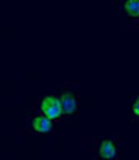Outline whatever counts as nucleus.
I'll use <instances>...</instances> for the list:
<instances>
[{"label":"nucleus","mask_w":139,"mask_h":160,"mask_svg":"<svg viewBox=\"0 0 139 160\" xmlns=\"http://www.w3.org/2000/svg\"><path fill=\"white\" fill-rule=\"evenodd\" d=\"M39 110H41L42 114L47 116L52 120H58L64 114L60 96H56V95H47V96L42 98L41 104H39Z\"/></svg>","instance_id":"f257e3e1"},{"label":"nucleus","mask_w":139,"mask_h":160,"mask_svg":"<svg viewBox=\"0 0 139 160\" xmlns=\"http://www.w3.org/2000/svg\"><path fill=\"white\" fill-rule=\"evenodd\" d=\"M31 127L36 134H47L52 131V118L45 114H39L31 118Z\"/></svg>","instance_id":"f03ea898"},{"label":"nucleus","mask_w":139,"mask_h":160,"mask_svg":"<svg viewBox=\"0 0 139 160\" xmlns=\"http://www.w3.org/2000/svg\"><path fill=\"white\" fill-rule=\"evenodd\" d=\"M61 100V107H63V113L66 116H71L77 112L78 109V103H77L75 95H72L71 92H64L60 95Z\"/></svg>","instance_id":"7ed1b4c3"},{"label":"nucleus","mask_w":139,"mask_h":160,"mask_svg":"<svg viewBox=\"0 0 139 160\" xmlns=\"http://www.w3.org/2000/svg\"><path fill=\"white\" fill-rule=\"evenodd\" d=\"M117 155V148H116V143L110 139H104L100 142V146H99V156L102 159H106V160H110V159H114Z\"/></svg>","instance_id":"20e7f679"},{"label":"nucleus","mask_w":139,"mask_h":160,"mask_svg":"<svg viewBox=\"0 0 139 160\" xmlns=\"http://www.w3.org/2000/svg\"><path fill=\"white\" fill-rule=\"evenodd\" d=\"M124 13L131 18H139V0H125Z\"/></svg>","instance_id":"39448f33"},{"label":"nucleus","mask_w":139,"mask_h":160,"mask_svg":"<svg viewBox=\"0 0 139 160\" xmlns=\"http://www.w3.org/2000/svg\"><path fill=\"white\" fill-rule=\"evenodd\" d=\"M132 112H134V116L139 118V96L137 98V99H135L134 106H132Z\"/></svg>","instance_id":"423d86ee"}]
</instances>
